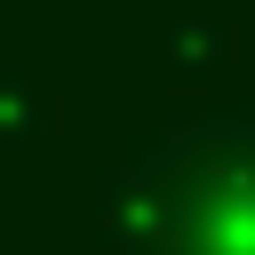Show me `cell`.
Instances as JSON below:
<instances>
[{"label":"cell","instance_id":"cell-1","mask_svg":"<svg viewBox=\"0 0 255 255\" xmlns=\"http://www.w3.org/2000/svg\"><path fill=\"white\" fill-rule=\"evenodd\" d=\"M143 255H255V128H207L159 167Z\"/></svg>","mask_w":255,"mask_h":255}]
</instances>
